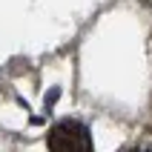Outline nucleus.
<instances>
[{"label":"nucleus","instance_id":"nucleus-2","mask_svg":"<svg viewBox=\"0 0 152 152\" xmlns=\"http://www.w3.org/2000/svg\"><path fill=\"white\" fill-rule=\"evenodd\" d=\"M135 152H152V149H135Z\"/></svg>","mask_w":152,"mask_h":152},{"label":"nucleus","instance_id":"nucleus-1","mask_svg":"<svg viewBox=\"0 0 152 152\" xmlns=\"http://www.w3.org/2000/svg\"><path fill=\"white\" fill-rule=\"evenodd\" d=\"M49 152H92L89 129L77 121H60L49 132Z\"/></svg>","mask_w":152,"mask_h":152}]
</instances>
